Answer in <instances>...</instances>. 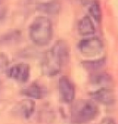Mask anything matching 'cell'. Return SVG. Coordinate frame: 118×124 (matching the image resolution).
Instances as JSON below:
<instances>
[{
	"label": "cell",
	"mask_w": 118,
	"mask_h": 124,
	"mask_svg": "<svg viewBox=\"0 0 118 124\" xmlns=\"http://www.w3.org/2000/svg\"><path fill=\"white\" fill-rule=\"evenodd\" d=\"M69 58V48L66 42L57 41L44 54L42 70L47 76H56L66 66Z\"/></svg>",
	"instance_id": "6da1fadb"
},
{
	"label": "cell",
	"mask_w": 118,
	"mask_h": 124,
	"mask_svg": "<svg viewBox=\"0 0 118 124\" xmlns=\"http://www.w3.org/2000/svg\"><path fill=\"white\" fill-rule=\"evenodd\" d=\"M30 38L36 46H43L48 45L53 38L52 21L44 16H39L34 19L30 26Z\"/></svg>",
	"instance_id": "7a4b0ae2"
},
{
	"label": "cell",
	"mask_w": 118,
	"mask_h": 124,
	"mask_svg": "<svg viewBox=\"0 0 118 124\" xmlns=\"http://www.w3.org/2000/svg\"><path fill=\"white\" fill-rule=\"evenodd\" d=\"M98 114L99 108L96 103L91 100L82 99L77 100L72 105L70 116L72 122L76 124H84L93 120Z\"/></svg>",
	"instance_id": "3957f363"
},
{
	"label": "cell",
	"mask_w": 118,
	"mask_h": 124,
	"mask_svg": "<svg viewBox=\"0 0 118 124\" xmlns=\"http://www.w3.org/2000/svg\"><path fill=\"white\" fill-rule=\"evenodd\" d=\"M77 48L86 57H96L103 52V44L97 37H88L79 41Z\"/></svg>",
	"instance_id": "277c9868"
},
{
	"label": "cell",
	"mask_w": 118,
	"mask_h": 124,
	"mask_svg": "<svg viewBox=\"0 0 118 124\" xmlns=\"http://www.w3.org/2000/svg\"><path fill=\"white\" fill-rule=\"evenodd\" d=\"M58 90L62 100L67 104H70L74 101L76 89L75 85L67 77H61L58 81Z\"/></svg>",
	"instance_id": "5b68a950"
},
{
	"label": "cell",
	"mask_w": 118,
	"mask_h": 124,
	"mask_svg": "<svg viewBox=\"0 0 118 124\" xmlns=\"http://www.w3.org/2000/svg\"><path fill=\"white\" fill-rule=\"evenodd\" d=\"M7 74L19 83H26L30 78V67L25 63L15 64L7 70Z\"/></svg>",
	"instance_id": "8992f818"
},
{
	"label": "cell",
	"mask_w": 118,
	"mask_h": 124,
	"mask_svg": "<svg viewBox=\"0 0 118 124\" xmlns=\"http://www.w3.org/2000/svg\"><path fill=\"white\" fill-rule=\"evenodd\" d=\"M90 96L95 102L103 104L105 106L112 105L115 100V96H114V93L113 92V90L106 87H103L92 92L90 93Z\"/></svg>",
	"instance_id": "52a82bcc"
},
{
	"label": "cell",
	"mask_w": 118,
	"mask_h": 124,
	"mask_svg": "<svg viewBox=\"0 0 118 124\" xmlns=\"http://www.w3.org/2000/svg\"><path fill=\"white\" fill-rule=\"evenodd\" d=\"M35 110V103L31 99H25L17 104L14 108V113L23 119H30Z\"/></svg>",
	"instance_id": "ba28073f"
},
{
	"label": "cell",
	"mask_w": 118,
	"mask_h": 124,
	"mask_svg": "<svg viewBox=\"0 0 118 124\" xmlns=\"http://www.w3.org/2000/svg\"><path fill=\"white\" fill-rule=\"evenodd\" d=\"M21 93L31 99H42L47 94V90L44 86L38 83H31L30 86L23 89Z\"/></svg>",
	"instance_id": "9c48e42d"
},
{
	"label": "cell",
	"mask_w": 118,
	"mask_h": 124,
	"mask_svg": "<svg viewBox=\"0 0 118 124\" xmlns=\"http://www.w3.org/2000/svg\"><path fill=\"white\" fill-rule=\"evenodd\" d=\"M77 31L82 36H90L95 33L96 28L90 17L85 16L79 20L77 23Z\"/></svg>",
	"instance_id": "30bf717a"
},
{
	"label": "cell",
	"mask_w": 118,
	"mask_h": 124,
	"mask_svg": "<svg viewBox=\"0 0 118 124\" xmlns=\"http://www.w3.org/2000/svg\"><path fill=\"white\" fill-rule=\"evenodd\" d=\"M37 9L46 14H56L60 10V3L56 0L41 3L37 6Z\"/></svg>",
	"instance_id": "8fae6325"
},
{
	"label": "cell",
	"mask_w": 118,
	"mask_h": 124,
	"mask_svg": "<svg viewBox=\"0 0 118 124\" xmlns=\"http://www.w3.org/2000/svg\"><path fill=\"white\" fill-rule=\"evenodd\" d=\"M89 12H90V16L97 22H101V21H102V10H101V7H100V4L98 3V1H93L90 5Z\"/></svg>",
	"instance_id": "7c38bea8"
},
{
	"label": "cell",
	"mask_w": 118,
	"mask_h": 124,
	"mask_svg": "<svg viewBox=\"0 0 118 124\" xmlns=\"http://www.w3.org/2000/svg\"><path fill=\"white\" fill-rule=\"evenodd\" d=\"M83 65L89 70L96 71V70H100L104 65V59L102 58V59H97V60H93V61L83 62Z\"/></svg>",
	"instance_id": "4fadbf2b"
},
{
	"label": "cell",
	"mask_w": 118,
	"mask_h": 124,
	"mask_svg": "<svg viewBox=\"0 0 118 124\" xmlns=\"http://www.w3.org/2000/svg\"><path fill=\"white\" fill-rule=\"evenodd\" d=\"M92 81L97 84H106L111 82V78L107 74H99L92 78Z\"/></svg>",
	"instance_id": "5bb4252c"
},
{
	"label": "cell",
	"mask_w": 118,
	"mask_h": 124,
	"mask_svg": "<svg viewBox=\"0 0 118 124\" xmlns=\"http://www.w3.org/2000/svg\"><path fill=\"white\" fill-rule=\"evenodd\" d=\"M7 65H8V58L7 57V55L1 53L0 54V73L3 72L7 68Z\"/></svg>",
	"instance_id": "9a60e30c"
},
{
	"label": "cell",
	"mask_w": 118,
	"mask_h": 124,
	"mask_svg": "<svg viewBox=\"0 0 118 124\" xmlns=\"http://www.w3.org/2000/svg\"><path fill=\"white\" fill-rule=\"evenodd\" d=\"M100 124H116L115 120L111 118V117H106L104 119H102V121L100 122Z\"/></svg>",
	"instance_id": "2e32d148"
},
{
	"label": "cell",
	"mask_w": 118,
	"mask_h": 124,
	"mask_svg": "<svg viewBox=\"0 0 118 124\" xmlns=\"http://www.w3.org/2000/svg\"><path fill=\"white\" fill-rule=\"evenodd\" d=\"M0 91H1V82H0Z\"/></svg>",
	"instance_id": "e0dca14e"
}]
</instances>
